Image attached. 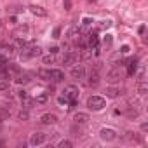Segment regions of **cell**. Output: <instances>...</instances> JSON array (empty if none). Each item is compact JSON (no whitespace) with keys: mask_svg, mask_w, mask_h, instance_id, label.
Here are the masks:
<instances>
[{"mask_svg":"<svg viewBox=\"0 0 148 148\" xmlns=\"http://www.w3.org/2000/svg\"><path fill=\"white\" fill-rule=\"evenodd\" d=\"M112 26V21H103L101 23V28H110Z\"/></svg>","mask_w":148,"mask_h":148,"instance_id":"33","label":"cell"},{"mask_svg":"<svg viewBox=\"0 0 148 148\" xmlns=\"http://www.w3.org/2000/svg\"><path fill=\"white\" fill-rule=\"evenodd\" d=\"M58 146H59V148H72V146H73V143H72V141H68V139H63V141H59V143H58Z\"/></svg>","mask_w":148,"mask_h":148,"instance_id":"22","label":"cell"},{"mask_svg":"<svg viewBox=\"0 0 148 148\" xmlns=\"http://www.w3.org/2000/svg\"><path fill=\"white\" fill-rule=\"evenodd\" d=\"M77 63H78V54L75 51H68L65 56H63V65L73 66V65H77Z\"/></svg>","mask_w":148,"mask_h":148,"instance_id":"5","label":"cell"},{"mask_svg":"<svg viewBox=\"0 0 148 148\" xmlns=\"http://www.w3.org/2000/svg\"><path fill=\"white\" fill-rule=\"evenodd\" d=\"M58 103H59V104H68V99H66L65 96H59V98H58Z\"/></svg>","mask_w":148,"mask_h":148,"instance_id":"31","label":"cell"},{"mask_svg":"<svg viewBox=\"0 0 148 148\" xmlns=\"http://www.w3.org/2000/svg\"><path fill=\"white\" fill-rule=\"evenodd\" d=\"M47 99H49V94H47V92H42V94H38V96L35 98V103H37V104H46Z\"/></svg>","mask_w":148,"mask_h":148,"instance_id":"16","label":"cell"},{"mask_svg":"<svg viewBox=\"0 0 148 148\" xmlns=\"http://www.w3.org/2000/svg\"><path fill=\"white\" fill-rule=\"evenodd\" d=\"M92 23H94V21H92L91 17H84V19H82V26H84V28H89Z\"/></svg>","mask_w":148,"mask_h":148,"instance_id":"26","label":"cell"},{"mask_svg":"<svg viewBox=\"0 0 148 148\" xmlns=\"http://www.w3.org/2000/svg\"><path fill=\"white\" fill-rule=\"evenodd\" d=\"M9 91V82L7 80H0V92Z\"/></svg>","mask_w":148,"mask_h":148,"instance_id":"25","label":"cell"},{"mask_svg":"<svg viewBox=\"0 0 148 148\" xmlns=\"http://www.w3.org/2000/svg\"><path fill=\"white\" fill-rule=\"evenodd\" d=\"M138 92H139L141 96H145V94L148 92V84H146L145 80H141V82H138Z\"/></svg>","mask_w":148,"mask_h":148,"instance_id":"17","label":"cell"},{"mask_svg":"<svg viewBox=\"0 0 148 148\" xmlns=\"http://www.w3.org/2000/svg\"><path fill=\"white\" fill-rule=\"evenodd\" d=\"M49 52H51V54H56V52H59V47H56V46H54V47H51V49H49Z\"/></svg>","mask_w":148,"mask_h":148,"instance_id":"35","label":"cell"},{"mask_svg":"<svg viewBox=\"0 0 148 148\" xmlns=\"http://www.w3.org/2000/svg\"><path fill=\"white\" fill-rule=\"evenodd\" d=\"M136 70H138V61L136 59H129L127 61V73L129 75H134Z\"/></svg>","mask_w":148,"mask_h":148,"instance_id":"15","label":"cell"},{"mask_svg":"<svg viewBox=\"0 0 148 148\" xmlns=\"http://www.w3.org/2000/svg\"><path fill=\"white\" fill-rule=\"evenodd\" d=\"M87 106L91 110H94V112H99V110H103L106 106V101H104V98H101V96H91L87 99Z\"/></svg>","mask_w":148,"mask_h":148,"instance_id":"3","label":"cell"},{"mask_svg":"<svg viewBox=\"0 0 148 148\" xmlns=\"http://www.w3.org/2000/svg\"><path fill=\"white\" fill-rule=\"evenodd\" d=\"M46 139H47V134H44V133H33L31 138H30V145L31 146H40V145L46 143Z\"/></svg>","mask_w":148,"mask_h":148,"instance_id":"6","label":"cell"},{"mask_svg":"<svg viewBox=\"0 0 148 148\" xmlns=\"http://www.w3.org/2000/svg\"><path fill=\"white\" fill-rule=\"evenodd\" d=\"M14 46L19 47V49H23V47L28 46V44H26V40H25V38H16V44H14Z\"/></svg>","mask_w":148,"mask_h":148,"instance_id":"24","label":"cell"},{"mask_svg":"<svg viewBox=\"0 0 148 148\" xmlns=\"http://www.w3.org/2000/svg\"><path fill=\"white\" fill-rule=\"evenodd\" d=\"M42 63H44V65H52V63H54V54H47V56H44V58H42Z\"/></svg>","mask_w":148,"mask_h":148,"instance_id":"21","label":"cell"},{"mask_svg":"<svg viewBox=\"0 0 148 148\" xmlns=\"http://www.w3.org/2000/svg\"><path fill=\"white\" fill-rule=\"evenodd\" d=\"M141 131H143V133H145V131H148V124H146V122H143V124H141Z\"/></svg>","mask_w":148,"mask_h":148,"instance_id":"37","label":"cell"},{"mask_svg":"<svg viewBox=\"0 0 148 148\" xmlns=\"http://www.w3.org/2000/svg\"><path fill=\"white\" fill-rule=\"evenodd\" d=\"M99 46V38L96 33H89V49H98Z\"/></svg>","mask_w":148,"mask_h":148,"instance_id":"13","label":"cell"},{"mask_svg":"<svg viewBox=\"0 0 148 148\" xmlns=\"http://www.w3.org/2000/svg\"><path fill=\"white\" fill-rule=\"evenodd\" d=\"M21 103H23V108H25V110H30V108L33 106L35 99H31V98L28 96V98H25V99H21Z\"/></svg>","mask_w":148,"mask_h":148,"instance_id":"18","label":"cell"},{"mask_svg":"<svg viewBox=\"0 0 148 148\" xmlns=\"http://www.w3.org/2000/svg\"><path fill=\"white\" fill-rule=\"evenodd\" d=\"M28 96H30V94H28L25 89H23V91H19V98H21V99H25V98H28Z\"/></svg>","mask_w":148,"mask_h":148,"instance_id":"32","label":"cell"},{"mask_svg":"<svg viewBox=\"0 0 148 148\" xmlns=\"http://www.w3.org/2000/svg\"><path fill=\"white\" fill-rule=\"evenodd\" d=\"M38 77L42 80H51L49 78V70H38Z\"/></svg>","mask_w":148,"mask_h":148,"instance_id":"23","label":"cell"},{"mask_svg":"<svg viewBox=\"0 0 148 148\" xmlns=\"http://www.w3.org/2000/svg\"><path fill=\"white\" fill-rule=\"evenodd\" d=\"M40 122L46 124V125H51V124H56L58 122V117L54 113H44V115L40 117Z\"/></svg>","mask_w":148,"mask_h":148,"instance_id":"10","label":"cell"},{"mask_svg":"<svg viewBox=\"0 0 148 148\" xmlns=\"http://www.w3.org/2000/svg\"><path fill=\"white\" fill-rule=\"evenodd\" d=\"M99 84V75H98V72H91V77H89V80H87V86L89 87H96Z\"/></svg>","mask_w":148,"mask_h":148,"instance_id":"12","label":"cell"},{"mask_svg":"<svg viewBox=\"0 0 148 148\" xmlns=\"http://www.w3.org/2000/svg\"><path fill=\"white\" fill-rule=\"evenodd\" d=\"M63 4H65V9H72V0H65Z\"/></svg>","mask_w":148,"mask_h":148,"instance_id":"34","label":"cell"},{"mask_svg":"<svg viewBox=\"0 0 148 148\" xmlns=\"http://www.w3.org/2000/svg\"><path fill=\"white\" fill-rule=\"evenodd\" d=\"M120 78H122L120 68H113V70H110L108 75H106V82H108V84H119Z\"/></svg>","mask_w":148,"mask_h":148,"instance_id":"7","label":"cell"},{"mask_svg":"<svg viewBox=\"0 0 148 148\" xmlns=\"http://www.w3.org/2000/svg\"><path fill=\"white\" fill-rule=\"evenodd\" d=\"M112 40H113V38H112V35H104L103 44H104V46H112Z\"/></svg>","mask_w":148,"mask_h":148,"instance_id":"27","label":"cell"},{"mask_svg":"<svg viewBox=\"0 0 148 148\" xmlns=\"http://www.w3.org/2000/svg\"><path fill=\"white\" fill-rule=\"evenodd\" d=\"M30 11H31V14L40 16V17L47 16V11H46V9H42V7H38V5H30Z\"/></svg>","mask_w":148,"mask_h":148,"instance_id":"14","label":"cell"},{"mask_svg":"<svg viewBox=\"0 0 148 148\" xmlns=\"http://www.w3.org/2000/svg\"><path fill=\"white\" fill-rule=\"evenodd\" d=\"M28 82H30V77L28 75H19L16 78V84H19V86H25V84H28Z\"/></svg>","mask_w":148,"mask_h":148,"instance_id":"20","label":"cell"},{"mask_svg":"<svg viewBox=\"0 0 148 148\" xmlns=\"http://www.w3.org/2000/svg\"><path fill=\"white\" fill-rule=\"evenodd\" d=\"M70 75L73 78H84V75H86V68H84V65H73L72 70H70Z\"/></svg>","mask_w":148,"mask_h":148,"instance_id":"8","label":"cell"},{"mask_svg":"<svg viewBox=\"0 0 148 148\" xmlns=\"http://www.w3.org/2000/svg\"><path fill=\"white\" fill-rule=\"evenodd\" d=\"M49 78L52 82H61L63 78H65V73H63L61 70H58V68H54V70H49Z\"/></svg>","mask_w":148,"mask_h":148,"instance_id":"9","label":"cell"},{"mask_svg":"<svg viewBox=\"0 0 148 148\" xmlns=\"http://www.w3.org/2000/svg\"><path fill=\"white\" fill-rule=\"evenodd\" d=\"M17 117H19V119H21V120H28V112H26V110H21V112H19V115H17Z\"/></svg>","mask_w":148,"mask_h":148,"instance_id":"28","label":"cell"},{"mask_svg":"<svg viewBox=\"0 0 148 148\" xmlns=\"http://www.w3.org/2000/svg\"><path fill=\"white\" fill-rule=\"evenodd\" d=\"M42 54V49L38 46H25L21 49V59H31V58H37Z\"/></svg>","mask_w":148,"mask_h":148,"instance_id":"2","label":"cell"},{"mask_svg":"<svg viewBox=\"0 0 148 148\" xmlns=\"http://www.w3.org/2000/svg\"><path fill=\"white\" fill-rule=\"evenodd\" d=\"M119 94H120V91H119L117 87H108V89H106V96H108V98H117Z\"/></svg>","mask_w":148,"mask_h":148,"instance_id":"19","label":"cell"},{"mask_svg":"<svg viewBox=\"0 0 148 148\" xmlns=\"http://www.w3.org/2000/svg\"><path fill=\"white\" fill-rule=\"evenodd\" d=\"M5 66H7V58L0 56V68H5Z\"/></svg>","mask_w":148,"mask_h":148,"instance_id":"29","label":"cell"},{"mask_svg":"<svg viewBox=\"0 0 148 148\" xmlns=\"http://www.w3.org/2000/svg\"><path fill=\"white\" fill-rule=\"evenodd\" d=\"M99 136L103 141H113V139H117V131L112 127H103L99 131Z\"/></svg>","mask_w":148,"mask_h":148,"instance_id":"4","label":"cell"},{"mask_svg":"<svg viewBox=\"0 0 148 148\" xmlns=\"http://www.w3.org/2000/svg\"><path fill=\"white\" fill-rule=\"evenodd\" d=\"M122 54H127L129 52V46H122V51H120Z\"/></svg>","mask_w":148,"mask_h":148,"instance_id":"36","label":"cell"},{"mask_svg":"<svg viewBox=\"0 0 148 148\" xmlns=\"http://www.w3.org/2000/svg\"><path fill=\"white\" fill-rule=\"evenodd\" d=\"M63 96L68 99L70 108H75L77 106V101H78V87L77 86H66L65 91H63Z\"/></svg>","mask_w":148,"mask_h":148,"instance_id":"1","label":"cell"},{"mask_svg":"<svg viewBox=\"0 0 148 148\" xmlns=\"http://www.w3.org/2000/svg\"><path fill=\"white\" fill-rule=\"evenodd\" d=\"M59 35H61V28H54V31H52V38H59Z\"/></svg>","mask_w":148,"mask_h":148,"instance_id":"30","label":"cell"},{"mask_svg":"<svg viewBox=\"0 0 148 148\" xmlns=\"http://www.w3.org/2000/svg\"><path fill=\"white\" fill-rule=\"evenodd\" d=\"M73 120H75V124H87L89 122V115L84 113V112H78V113H75Z\"/></svg>","mask_w":148,"mask_h":148,"instance_id":"11","label":"cell"}]
</instances>
